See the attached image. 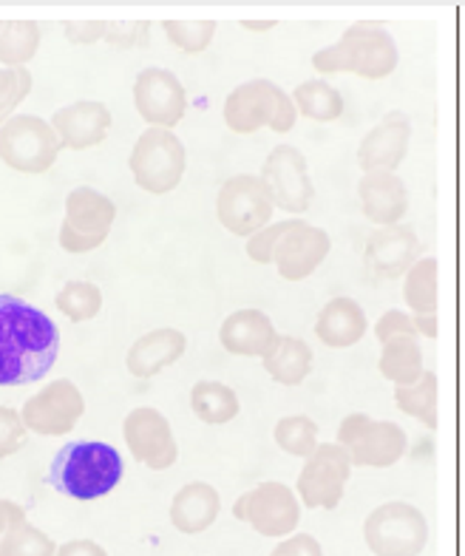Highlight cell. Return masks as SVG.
<instances>
[{
  "label": "cell",
  "instance_id": "cell-1",
  "mask_svg": "<svg viewBox=\"0 0 465 556\" xmlns=\"http://www.w3.org/2000/svg\"><path fill=\"white\" fill-rule=\"evenodd\" d=\"M58 355V324L29 301L0 293V387L43 381Z\"/></svg>",
  "mask_w": 465,
  "mask_h": 556
},
{
  "label": "cell",
  "instance_id": "cell-2",
  "mask_svg": "<svg viewBox=\"0 0 465 556\" xmlns=\"http://www.w3.org/2000/svg\"><path fill=\"white\" fill-rule=\"evenodd\" d=\"M123 454L102 440H77L54 454L49 466V485L72 500L109 497L123 483Z\"/></svg>",
  "mask_w": 465,
  "mask_h": 556
},
{
  "label": "cell",
  "instance_id": "cell-3",
  "mask_svg": "<svg viewBox=\"0 0 465 556\" xmlns=\"http://www.w3.org/2000/svg\"><path fill=\"white\" fill-rule=\"evenodd\" d=\"M398 43L386 29H347L338 43L315 52L313 66L318 74H357L364 80H384L398 68Z\"/></svg>",
  "mask_w": 465,
  "mask_h": 556
},
{
  "label": "cell",
  "instance_id": "cell-4",
  "mask_svg": "<svg viewBox=\"0 0 465 556\" xmlns=\"http://www.w3.org/2000/svg\"><path fill=\"white\" fill-rule=\"evenodd\" d=\"M222 114L232 134H255L262 128L290 134L299 119V111L292 105L290 94L273 80H248L239 88H232Z\"/></svg>",
  "mask_w": 465,
  "mask_h": 556
},
{
  "label": "cell",
  "instance_id": "cell-5",
  "mask_svg": "<svg viewBox=\"0 0 465 556\" xmlns=\"http://www.w3.org/2000/svg\"><path fill=\"white\" fill-rule=\"evenodd\" d=\"M364 540L375 556H420L429 545V520L417 505L394 500L369 511Z\"/></svg>",
  "mask_w": 465,
  "mask_h": 556
},
{
  "label": "cell",
  "instance_id": "cell-6",
  "mask_svg": "<svg viewBox=\"0 0 465 556\" xmlns=\"http://www.w3.org/2000/svg\"><path fill=\"white\" fill-rule=\"evenodd\" d=\"M338 446L357 469H389L406 454L409 438L394 420H375L364 412H355L338 426Z\"/></svg>",
  "mask_w": 465,
  "mask_h": 556
},
{
  "label": "cell",
  "instance_id": "cell-7",
  "mask_svg": "<svg viewBox=\"0 0 465 556\" xmlns=\"http://www.w3.org/2000/svg\"><path fill=\"white\" fill-rule=\"evenodd\" d=\"M185 165H188V151H185L183 139L165 128H146L139 134L131 160H128L137 188L153 193V197L179 188Z\"/></svg>",
  "mask_w": 465,
  "mask_h": 556
},
{
  "label": "cell",
  "instance_id": "cell-8",
  "mask_svg": "<svg viewBox=\"0 0 465 556\" xmlns=\"http://www.w3.org/2000/svg\"><path fill=\"white\" fill-rule=\"evenodd\" d=\"M60 151L63 146L49 119L37 114H15L0 125V162L17 174H46L58 162Z\"/></svg>",
  "mask_w": 465,
  "mask_h": 556
},
{
  "label": "cell",
  "instance_id": "cell-9",
  "mask_svg": "<svg viewBox=\"0 0 465 556\" xmlns=\"http://www.w3.org/2000/svg\"><path fill=\"white\" fill-rule=\"evenodd\" d=\"M116 205L95 188H74L66 197V216L60 225V248L66 253H91L111 236Z\"/></svg>",
  "mask_w": 465,
  "mask_h": 556
},
{
  "label": "cell",
  "instance_id": "cell-10",
  "mask_svg": "<svg viewBox=\"0 0 465 556\" xmlns=\"http://www.w3.org/2000/svg\"><path fill=\"white\" fill-rule=\"evenodd\" d=\"M264 191L278 211L292 213L299 219L301 213L310 211L315 199V185L310 176L306 156L296 146H276L262 165Z\"/></svg>",
  "mask_w": 465,
  "mask_h": 556
},
{
  "label": "cell",
  "instance_id": "cell-11",
  "mask_svg": "<svg viewBox=\"0 0 465 556\" xmlns=\"http://www.w3.org/2000/svg\"><path fill=\"white\" fill-rule=\"evenodd\" d=\"M232 517L241 522H248L253 531L262 536H273V540H284L290 536L301 522V503L296 497V491L287 489L284 483L255 485L248 494H241L232 503Z\"/></svg>",
  "mask_w": 465,
  "mask_h": 556
},
{
  "label": "cell",
  "instance_id": "cell-12",
  "mask_svg": "<svg viewBox=\"0 0 465 556\" xmlns=\"http://www.w3.org/2000/svg\"><path fill=\"white\" fill-rule=\"evenodd\" d=\"M17 415H21L26 432H35L40 438H63L86 415V397H83L77 383L60 378V381L35 392L29 401L23 403Z\"/></svg>",
  "mask_w": 465,
  "mask_h": 556
},
{
  "label": "cell",
  "instance_id": "cell-13",
  "mask_svg": "<svg viewBox=\"0 0 465 556\" xmlns=\"http://www.w3.org/2000/svg\"><path fill=\"white\" fill-rule=\"evenodd\" d=\"M273 202L259 176L239 174L230 176L216 197V216L227 233L232 236H253L273 219Z\"/></svg>",
  "mask_w": 465,
  "mask_h": 556
},
{
  "label": "cell",
  "instance_id": "cell-14",
  "mask_svg": "<svg viewBox=\"0 0 465 556\" xmlns=\"http://www.w3.org/2000/svg\"><path fill=\"white\" fill-rule=\"evenodd\" d=\"M352 463L338 443H318L299 475V497L306 508H338L347 491Z\"/></svg>",
  "mask_w": 465,
  "mask_h": 556
},
{
  "label": "cell",
  "instance_id": "cell-15",
  "mask_svg": "<svg viewBox=\"0 0 465 556\" xmlns=\"http://www.w3.org/2000/svg\"><path fill=\"white\" fill-rule=\"evenodd\" d=\"M134 105H137L139 117L148 123V128L174 131L188 111V94L174 72L151 66L142 68L134 80Z\"/></svg>",
  "mask_w": 465,
  "mask_h": 556
},
{
  "label": "cell",
  "instance_id": "cell-16",
  "mask_svg": "<svg viewBox=\"0 0 465 556\" xmlns=\"http://www.w3.org/2000/svg\"><path fill=\"white\" fill-rule=\"evenodd\" d=\"M123 438L134 460H139L151 471L171 469L179 457L171 420L153 406H139L125 415Z\"/></svg>",
  "mask_w": 465,
  "mask_h": 556
},
{
  "label": "cell",
  "instance_id": "cell-17",
  "mask_svg": "<svg viewBox=\"0 0 465 556\" xmlns=\"http://www.w3.org/2000/svg\"><path fill=\"white\" fill-rule=\"evenodd\" d=\"M329 233L304 219H290V227L284 230L273 250V264L284 281H304L313 276L329 256Z\"/></svg>",
  "mask_w": 465,
  "mask_h": 556
},
{
  "label": "cell",
  "instance_id": "cell-18",
  "mask_svg": "<svg viewBox=\"0 0 465 556\" xmlns=\"http://www.w3.org/2000/svg\"><path fill=\"white\" fill-rule=\"evenodd\" d=\"M409 142H412V123L406 114L392 111L364 137L357 148V165L364 168V174H398L409 154Z\"/></svg>",
  "mask_w": 465,
  "mask_h": 556
},
{
  "label": "cell",
  "instance_id": "cell-19",
  "mask_svg": "<svg viewBox=\"0 0 465 556\" xmlns=\"http://www.w3.org/2000/svg\"><path fill=\"white\" fill-rule=\"evenodd\" d=\"M111 109L100 100H77L54 111L49 119L51 131L58 134L60 146L68 151H88L105 142L111 131Z\"/></svg>",
  "mask_w": 465,
  "mask_h": 556
},
{
  "label": "cell",
  "instance_id": "cell-20",
  "mask_svg": "<svg viewBox=\"0 0 465 556\" xmlns=\"http://www.w3.org/2000/svg\"><path fill=\"white\" fill-rule=\"evenodd\" d=\"M417 258H420V239L415 227L409 225L378 227L364 250L366 270L378 278L406 276Z\"/></svg>",
  "mask_w": 465,
  "mask_h": 556
},
{
  "label": "cell",
  "instance_id": "cell-21",
  "mask_svg": "<svg viewBox=\"0 0 465 556\" xmlns=\"http://www.w3.org/2000/svg\"><path fill=\"white\" fill-rule=\"evenodd\" d=\"M185 350H188V338L183 330L176 327H160V330L146 332L142 338L134 341V346L125 355V366L134 378H156L160 372H165L167 366H174L176 361L183 358Z\"/></svg>",
  "mask_w": 465,
  "mask_h": 556
},
{
  "label": "cell",
  "instance_id": "cell-22",
  "mask_svg": "<svg viewBox=\"0 0 465 556\" xmlns=\"http://www.w3.org/2000/svg\"><path fill=\"white\" fill-rule=\"evenodd\" d=\"M276 336V324L269 321L267 313L255 307L236 309L218 327V344L241 358H264V352L273 346Z\"/></svg>",
  "mask_w": 465,
  "mask_h": 556
},
{
  "label": "cell",
  "instance_id": "cell-23",
  "mask_svg": "<svg viewBox=\"0 0 465 556\" xmlns=\"http://www.w3.org/2000/svg\"><path fill=\"white\" fill-rule=\"evenodd\" d=\"M364 216L378 227L400 225L409 211L406 182L398 174H364L357 182Z\"/></svg>",
  "mask_w": 465,
  "mask_h": 556
},
{
  "label": "cell",
  "instance_id": "cell-24",
  "mask_svg": "<svg viewBox=\"0 0 465 556\" xmlns=\"http://www.w3.org/2000/svg\"><path fill=\"white\" fill-rule=\"evenodd\" d=\"M218 511H222L218 491L211 483L193 480V483H185L171 500V526L179 534L197 536L218 520Z\"/></svg>",
  "mask_w": 465,
  "mask_h": 556
},
{
  "label": "cell",
  "instance_id": "cell-25",
  "mask_svg": "<svg viewBox=\"0 0 465 556\" xmlns=\"http://www.w3.org/2000/svg\"><path fill=\"white\" fill-rule=\"evenodd\" d=\"M366 313L364 307L352 299H332L324 304L315 321V336L329 350H349L366 336Z\"/></svg>",
  "mask_w": 465,
  "mask_h": 556
},
{
  "label": "cell",
  "instance_id": "cell-26",
  "mask_svg": "<svg viewBox=\"0 0 465 556\" xmlns=\"http://www.w3.org/2000/svg\"><path fill=\"white\" fill-rule=\"evenodd\" d=\"M264 369L281 387H299L313 372V346L296 336H276L273 346L264 352Z\"/></svg>",
  "mask_w": 465,
  "mask_h": 556
},
{
  "label": "cell",
  "instance_id": "cell-27",
  "mask_svg": "<svg viewBox=\"0 0 465 556\" xmlns=\"http://www.w3.org/2000/svg\"><path fill=\"white\" fill-rule=\"evenodd\" d=\"M380 361L378 369L386 381H392L394 387H412L420 381L423 369V350L420 338H392L380 344Z\"/></svg>",
  "mask_w": 465,
  "mask_h": 556
},
{
  "label": "cell",
  "instance_id": "cell-28",
  "mask_svg": "<svg viewBox=\"0 0 465 556\" xmlns=\"http://www.w3.org/2000/svg\"><path fill=\"white\" fill-rule=\"evenodd\" d=\"M190 409L208 426H225L241 412L239 395L227 383L199 381L190 389Z\"/></svg>",
  "mask_w": 465,
  "mask_h": 556
},
{
  "label": "cell",
  "instance_id": "cell-29",
  "mask_svg": "<svg viewBox=\"0 0 465 556\" xmlns=\"http://www.w3.org/2000/svg\"><path fill=\"white\" fill-rule=\"evenodd\" d=\"M290 100L299 114H304L306 119H315V123H335L343 114L341 91L324 77L301 83L290 94Z\"/></svg>",
  "mask_w": 465,
  "mask_h": 556
},
{
  "label": "cell",
  "instance_id": "cell-30",
  "mask_svg": "<svg viewBox=\"0 0 465 556\" xmlns=\"http://www.w3.org/2000/svg\"><path fill=\"white\" fill-rule=\"evenodd\" d=\"M40 23L0 21V63L3 68H26L40 49Z\"/></svg>",
  "mask_w": 465,
  "mask_h": 556
},
{
  "label": "cell",
  "instance_id": "cell-31",
  "mask_svg": "<svg viewBox=\"0 0 465 556\" xmlns=\"http://www.w3.org/2000/svg\"><path fill=\"white\" fill-rule=\"evenodd\" d=\"M403 301L415 315H437V258L426 256L403 276Z\"/></svg>",
  "mask_w": 465,
  "mask_h": 556
},
{
  "label": "cell",
  "instance_id": "cell-32",
  "mask_svg": "<svg viewBox=\"0 0 465 556\" xmlns=\"http://www.w3.org/2000/svg\"><path fill=\"white\" fill-rule=\"evenodd\" d=\"M54 304L68 321L83 324L97 318L102 309V290L95 281H86V278H72L66 285L60 287L58 295H54Z\"/></svg>",
  "mask_w": 465,
  "mask_h": 556
},
{
  "label": "cell",
  "instance_id": "cell-33",
  "mask_svg": "<svg viewBox=\"0 0 465 556\" xmlns=\"http://www.w3.org/2000/svg\"><path fill=\"white\" fill-rule=\"evenodd\" d=\"M394 403L403 415L420 420L426 429H437V375L423 372L412 387H394Z\"/></svg>",
  "mask_w": 465,
  "mask_h": 556
},
{
  "label": "cell",
  "instance_id": "cell-34",
  "mask_svg": "<svg viewBox=\"0 0 465 556\" xmlns=\"http://www.w3.org/2000/svg\"><path fill=\"white\" fill-rule=\"evenodd\" d=\"M276 446L281 452L306 460L318 448V424L306 415H287L276 424Z\"/></svg>",
  "mask_w": 465,
  "mask_h": 556
},
{
  "label": "cell",
  "instance_id": "cell-35",
  "mask_svg": "<svg viewBox=\"0 0 465 556\" xmlns=\"http://www.w3.org/2000/svg\"><path fill=\"white\" fill-rule=\"evenodd\" d=\"M58 545L46 531L32 526L26 517L9 526V531L0 540V556H54Z\"/></svg>",
  "mask_w": 465,
  "mask_h": 556
},
{
  "label": "cell",
  "instance_id": "cell-36",
  "mask_svg": "<svg viewBox=\"0 0 465 556\" xmlns=\"http://www.w3.org/2000/svg\"><path fill=\"white\" fill-rule=\"evenodd\" d=\"M167 40L185 54H202L216 37V21H165Z\"/></svg>",
  "mask_w": 465,
  "mask_h": 556
},
{
  "label": "cell",
  "instance_id": "cell-37",
  "mask_svg": "<svg viewBox=\"0 0 465 556\" xmlns=\"http://www.w3.org/2000/svg\"><path fill=\"white\" fill-rule=\"evenodd\" d=\"M32 72L29 68H0V125L9 117H15L21 103L32 94Z\"/></svg>",
  "mask_w": 465,
  "mask_h": 556
},
{
  "label": "cell",
  "instance_id": "cell-38",
  "mask_svg": "<svg viewBox=\"0 0 465 556\" xmlns=\"http://www.w3.org/2000/svg\"><path fill=\"white\" fill-rule=\"evenodd\" d=\"M151 26L146 21H105V35L102 40H109L116 49H137V46H146L148 37H151Z\"/></svg>",
  "mask_w": 465,
  "mask_h": 556
},
{
  "label": "cell",
  "instance_id": "cell-39",
  "mask_svg": "<svg viewBox=\"0 0 465 556\" xmlns=\"http://www.w3.org/2000/svg\"><path fill=\"white\" fill-rule=\"evenodd\" d=\"M26 440H29V432H26L21 415L9 406H0V460L21 452Z\"/></svg>",
  "mask_w": 465,
  "mask_h": 556
},
{
  "label": "cell",
  "instance_id": "cell-40",
  "mask_svg": "<svg viewBox=\"0 0 465 556\" xmlns=\"http://www.w3.org/2000/svg\"><path fill=\"white\" fill-rule=\"evenodd\" d=\"M290 227V219L276 222V225L262 227L259 233H253L248 239V256L255 264H273V250H276L278 239L284 236V230Z\"/></svg>",
  "mask_w": 465,
  "mask_h": 556
},
{
  "label": "cell",
  "instance_id": "cell-41",
  "mask_svg": "<svg viewBox=\"0 0 465 556\" xmlns=\"http://www.w3.org/2000/svg\"><path fill=\"white\" fill-rule=\"evenodd\" d=\"M375 336H378L380 344L392 341V338H417L415 324H412V315L403 313V309H389V313L380 315V321L375 324Z\"/></svg>",
  "mask_w": 465,
  "mask_h": 556
},
{
  "label": "cell",
  "instance_id": "cell-42",
  "mask_svg": "<svg viewBox=\"0 0 465 556\" xmlns=\"http://www.w3.org/2000/svg\"><path fill=\"white\" fill-rule=\"evenodd\" d=\"M63 29H66L68 43L91 46L97 40H102V35H105V21H66Z\"/></svg>",
  "mask_w": 465,
  "mask_h": 556
},
{
  "label": "cell",
  "instance_id": "cell-43",
  "mask_svg": "<svg viewBox=\"0 0 465 556\" xmlns=\"http://www.w3.org/2000/svg\"><path fill=\"white\" fill-rule=\"evenodd\" d=\"M269 556H324V548L313 534H292L278 542Z\"/></svg>",
  "mask_w": 465,
  "mask_h": 556
},
{
  "label": "cell",
  "instance_id": "cell-44",
  "mask_svg": "<svg viewBox=\"0 0 465 556\" xmlns=\"http://www.w3.org/2000/svg\"><path fill=\"white\" fill-rule=\"evenodd\" d=\"M54 556H109V551L95 540H68L58 545V554Z\"/></svg>",
  "mask_w": 465,
  "mask_h": 556
},
{
  "label": "cell",
  "instance_id": "cell-45",
  "mask_svg": "<svg viewBox=\"0 0 465 556\" xmlns=\"http://www.w3.org/2000/svg\"><path fill=\"white\" fill-rule=\"evenodd\" d=\"M23 517H26L23 505L0 497V540H3V534L9 531V526H15V522L23 520Z\"/></svg>",
  "mask_w": 465,
  "mask_h": 556
},
{
  "label": "cell",
  "instance_id": "cell-46",
  "mask_svg": "<svg viewBox=\"0 0 465 556\" xmlns=\"http://www.w3.org/2000/svg\"><path fill=\"white\" fill-rule=\"evenodd\" d=\"M417 338H437V315H412Z\"/></svg>",
  "mask_w": 465,
  "mask_h": 556
},
{
  "label": "cell",
  "instance_id": "cell-47",
  "mask_svg": "<svg viewBox=\"0 0 465 556\" xmlns=\"http://www.w3.org/2000/svg\"><path fill=\"white\" fill-rule=\"evenodd\" d=\"M273 26H276V21H244V29H250V31H267V29H273Z\"/></svg>",
  "mask_w": 465,
  "mask_h": 556
}]
</instances>
